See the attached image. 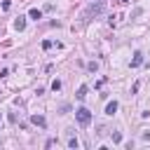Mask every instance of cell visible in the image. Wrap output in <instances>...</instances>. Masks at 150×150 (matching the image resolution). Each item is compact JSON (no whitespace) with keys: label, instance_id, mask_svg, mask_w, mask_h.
<instances>
[{"label":"cell","instance_id":"6da1fadb","mask_svg":"<svg viewBox=\"0 0 150 150\" xmlns=\"http://www.w3.org/2000/svg\"><path fill=\"white\" fill-rule=\"evenodd\" d=\"M75 120L80 122V127H87V124L91 122V112H89L87 108H77V110H75Z\"/></svg>","mask_w":150,"mask_h":150},{"label":"cell","instance_id":"7a4b0ae2","mask_svg":"<svg viewBox=\"0 0 150 150\" xmlns=\"http://www.w3.org/2000/svg\"><path fill=\"white\" fill-rule=\"evenodd\" d=\"M101 12H103V2H96V5H91V7L84 12V16H91V14L96 16V14H101Z\"/></svg>","mask_w":150,"mask_h":150},{"label":"cell","instance_id":"3957f363","mask_svg":"<svg viewBox=\"0 0 150 150\" xmlns=\"http://www.w3.org/2000/svg\"><path fill=\"white\" fill-rule=\"evenodd\" d=\"M117 108H120V105H117V101H108V103H105V115H115V112H117Z\"/></svg>","mask_w":150,"mask_h":150},{"label":"cell","instance_id":"277c9868","mask_svg":"<svg viewBox=\"0 0 150 150\" xmlns=\"http://www.w3.org/2000/svg\"><path fill=\"white\" fill-rule=\"evenodd\" d=\"M30 122H33V124H35V127H42V129H45V127H47V120H45V117H42V115H33V117H30Z\"/></svg>","mask_w":150,"mask_h":150},{"label":"cell","instance_id":"5b68a950","mask_svg":"<svg viewBox=\"0 0 150 150\" xmlns=\"http://www.w3.org/2000/svg\"><path fill=\"white\" fill-rule=\"evenodd\" d=\"M68 148H73V150H77V148H80V141L70 134V129H68Z\"/></svg>","mask_w":150,"mask_h":150},{"label":"cell","instance_id":"8992f818","mask_svg":"<svg viewBox=\"0 0 150 150\" xmlns=\"http://www.w3.org/2000/svg\"><path fill=\"white\" fill-rule=\"evenodd\" d=\"M141 63H143V54H141V52H136V54H134V59H131V68H138Z\"/></svg>","mask_w":150,"mask_h":150},{"label":"cell","instance_id":"52a82bcc","mask_svg":"<svg viewBox=\"0 0 150 150\" xmlns=\"http://www.w3.org/2000/svg\"><path fill=\"white\" fill-rule=\"evenodd\" d=\"M14 28H16V30H23V28H26V16H19V19L14 21Z\"/></svg>","mask_w":150,"mask_h":150},{"label":"cell","instance_id":"ba28073f","mask_svg":"<svg viewBox=\"0 0 150 150\" xmlns=\"http://www.w3.org/2000/svg\"><path fill=\"white\" fill-rule=\"evenodd\" d=\"M75 96H77V98L82 101V98L87 96V84H80V89H77V94H75Z\"/></svg>","mask_w":150,"mask_h":150},{"label":"cell","instance_id":"9c48e42d","mask_svg":"<svg viewBox=\"0 0 150 150\" xmlns=\"http://www.w3.org/2000/svg\"><path fill=\"white\" fill-rule=\"evenodd\" d=\"M28 16H30L33 21H38V19H42V12H40V9H30V14H28Z\"/></svg>","mask_w":150,"mask_h":150},{"label":"cell","instance_id":"30bf717a","mask_svg":"<svg viewBox=\"0 0 150 150\" xmlns=\"http://www.w3.org/2000/svg\"><path fill=\"white\" fill-rule=\"evenodd\" d=\"M52 89H54V91H59V89H61V80H59V77H56V80H52Z\"/></svg>","mask_w":150,"mask_h":150},{"label":"cell","instance_id":"8fae6325","mask_svg":"<svg viewBox=\"0 0 150 150\" xmlns=\"http://www.w3.org/2000/svg\"><path fill=\"white\" fill-rule=\"evenodd\" d=\"M112 143H122V134L120 131H112Z\"/></svg>","mask_w":150,"mask_h":150},{"label":"cell","instance_id":"7c38bea8","mask_svg":"<svg viewBox=\"0 0 150 150\" xmlns=\"http://www.w3.org/2000/svg\"><path fill=\"white\" fill-rule=\"evenodd\" d=\"M87 68H89V70H91V73H96V70H98V63H96V61H91V63H89V66H87Z\"/></svg>","mask_w":150,"mask_h":150},{"label":"cell","instance_id":"4fadbf2b","mask_svg":"<svg viewBox=\"0 0 150 150\" xmlns=\"http://www.w3.org/2000/svg\"><path fill=\"white\" fill-rule=\"evenodd\" d=\"M52 45H54V42H52V40H45V42H42V49H49V47H52Z\"/></svg>","mask_w":150,"mask_h":150}]
</instances>
